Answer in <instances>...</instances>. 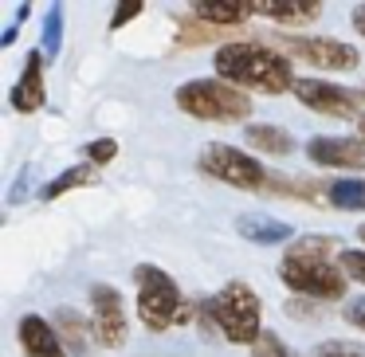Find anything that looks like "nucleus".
Here are the masks:
<instances>
[{
  "instance_id": "obj_15",
  "label": "nucleus",
  "mask_w": 365,
  "mask_h": 357,
  "mask_svg": "<svg viewBox=\"0 0 365 357\" xmlns=\"http://www.w3.org/2000/svg\"><path fill=\"white\" fill-rule=\"evenodd\" d=\"M12 106L16 110H40L43 106V83H40V59H28V71L20 79V87L12 90Z\"/></svg>"
},
{
  "instance_id": "obj_24",
  "label": "nucleus",
  "mask_w": 365,
  "mask_h": 357,
  "mask_svg": "<svg viewBox=\"0 0 365 357\" xmlns=\"http://www.w3.org/2000/svg\"><path fill=\"white\" fill-rule=\"evenodd\" d=\"M138 12H142V4H122V9L114 12V28H122V24H126V20H134Z\"/></svg>"
},
{
  "instance_id": "obj_21",
  "label": "nucleus",
  "mask_w": 365,
  "mask_h": 357,
  "mask_svg": "<svg viewBox=\"0 0 365 357\" xmlns=\"http://www.w3.org/2000/svg\"><path fill=\"white\" fill-rule=\"evenodd\" d=\"M255 357H287V349L279 346L275 338H271V333H259V341H255Z\"/></svg>"
},
{
  "instance_id": "obj_4",
  "label": "nucleus",
  "mask_w": 365,
  "mask_h": 357,
  "mask_svg": "<svg viewBox=\"0 0 365 357\" xmlns=\"http://www.w3.org/2000/svg\"><path fill=\"white\" fill-rule=\"evenodd\" d=\"M138 283V314L150 330H165V326L181 322V294H177V283L158 267H138L134 271Z\"/></svg>"
},
{
  "instance_id": "obj_13",
  "label": "nucleus",
  "mask_w": 365,
  "mask_h": 357,
  "mask_svg": "<svg viewBox=\"0 0 365 357\" xmlns=\"http://www.w3.org/2000/svg\"><path fill=\"white\" fill-rule=\"evenodd\" d=\"M192 16L197 20H205L208 28H216V32H220V28H232V24H244L247 16H252V9H247V4H216V0H200V4H192Z\"/></svg>"
},
{
  "instance_id": "obj_19",
  "label": "nucleus",
  "mask_w": 365,
  "mask_h": 357,
  "mask_svg": "<svg viewBox=\"0 0 365 357\" xmlns=\"http://www.w3.org/2000/svg\"><path fill=\"white\" fill-rule=\"evenodd\" d=\"M341 271L354 283H365V252H341Z\"/></svg>"
},
{
  "instance_id": "obj_7",
  "label": "nucleus",
  "mask_w": 365,
  "mask_h": 357,
  "mask_svg": "<svg viewBox=\"0 0 365 357\" xmlns=\"http://www.w3.org/2000/svg\"><path fill=\"white\" fill-rule=\"evenodd\" d=\"M283 48L314 67H326V71L357 67V48H349L341 40H326V36H283Z\"/></svg>"
},
{
  "instance_id": "obj_5",
  "label": "nucleus",
  "mask_w": 365,
  "mask_h": 357,
  "mask_svg": "<svg viewBox=\"0 0 365 357\" xmlns=\"http://www.w3.org/2000/svg\"><path fill=\"white\" fill-rule=\"evenodd\" d=\"M212 318L228 341H252V346L259 341V299L252 286L228 283L212 299Z\"/></svg>"
},
{
  "instance_id": "obj_1",
  "label": "nucleus",
  "mask_w": 365,
  "mask_h": 357,
  "mask_svg": "<svg viewBox=\"0 0 365 357\" xmlns=\"http://www.w3.org/2000/svg\"><path fill=\"white\" fill-rule=\"evenodd\" d=\"M216 71L232 87L263 90V95H283V90H294V83H299L291 75V63L263 43H224L216 51Z\"/></svg>"
},
{
  "instance_id": "obj_8",
  "label": "nucleus",
  "mask_w": 365,
  "mask_h": 357,
  "mask_svg": "<svg viewBox=\"0 0 365 357\" xmlns=\"http://www.w3.org/2000/svg\"><path fill=\"white\" fill-rule=\"evenodd\" d=\"M91 306H95V318H91V326H95V338L103 341V346H122L126 341V314H122V299L114 286L106 283H95L91 286Z\"/></svg>"
},
{
  "instance_id": "obj_23",
  "label": "nucleus",
  "mask_w": 365,
  "mask_h": 357,
  "mask_svg": "<svg viewBox=\"0 0 365 357\" xmlns=\"http://www.w3.org/2000/svg\"><path fill=\"white\" fill-rule=\"evenodd\" d=\"M318 357H361V353H349V349H341V341H326V346L318 349Z\"/></svg>"
},
{
  "instance_id": "obj_12",
  "label": "nucleus",
  "mask_w": 365,
  "mask_h": 357,
  "mask_svg": "<svg viewBox=\"0 0 365 357\" xmlns=\"http://www.w3.org/2000/svg\"><path fill=\"white\" fill-rule=\"evenodd\" d=\"M252 16H267L283 28H307L322 16V4H247Z\"/></svg>"
},
{
  "instance_id": "obj_17",
  "label": "nucleus",
  "mask_w": 365,
  "mask_h": 357,
  "mask_svg": "<svg viewBox=\"0 0 365 357\" xmlns=\"http://www.w3.org/2000/svg\"><path fill=\"white\" fill-rule=\"evenodd\" d=\"M326 197L330 205L349 208V212H365V181H338V185H326Z\"/></svg>"
},
{
  "instance_id": "obj_25",
  "label": "nucleus",
  "mask_w": 365,
  "mask_h": 357,
  "mask_svg": "<svg viewBox=\"0 0 365 357\" xmlns=\"http://www.w3.org/2000/svg\"><path fill=\"white\" fill-rule=\"evenodd\" d=\"M354 28L365 36V4H357V9H354Z\"/></svg>"
},
{
  "instance_id": "obj_16",
  "label": "nucleus",
  "mask_w": 365,
  "mask_h": 357,
  "mask_svg": "<svg viewBox=\"0 0 365 357\" xmlns=\"http://www.w3.org/2000/svg\"><path fill=\"white\" fill-rule=\"evenodd\" d=\"M240 236L255 239V244H283L291 236V228L283 220H267V216H244L240 220Z\"/></svg>"
},
{
  "instance_id": "obj_18",
  "label": "nucleus",
  "mask_w": 365,
  "mask_h": 357,
  "mask_svg": "<svg viewBox=\"0 0 365 357\" xmlns=\"http://www.w3.org/2000/svg\"><path fill=\"white\" fill-rule=\"evenodd\" d=\"M95 181V165H79V169H67L63 177H56V181L43 189V197L48 200H56L59 192H67V189H75V185H91Z\"/></svg>"
},
{
  "instance_id": "obj_14",
  "label": "nucleus",
  "mask_w": 365,
  "mask_h": 357,
  "mask_svg": "<svg viewBox=\"0 0 365 357\" xmlns=\"http://www.w3.org/2000/svg\"><path fill=\"white\" fill-rule=\"evenodd\" d=\"M244 138L255 153H271V157H287V153L294 150L291 134H283L279 126H247Z\"/></svg>"
},
{
  "instance_id": "obj_9",
  "label": "nucleus",
  "mask_w": 365,
  "mask_h": 357,
  "mask_svg": "<svg viewBox=\"0 0 365 357\" xmlns=\"http://www.w3.org/2000/svg\"><path fill=\"white\" fill-rule=\"evenodd\" d=\"M294 98L318 114H338V118L357 114V98L349 90L334 87V83H322V79H299L294 83Z\"/></svg>"
},
{
  "instance_id": "obj_26",
  "label": "nucleus",
  "mask_w": 365,
  "mask_h": 357,
  "mask_svg": "<svg viewBox=\"0 0 365 357\" xmlns=\"http://www.w3.org/2000/svg\"><path fill=\"white\" fill-rule=\"evenodd\" d=\"M357 130H361V138H365V114H361V118H357Z\"/></svg>"
},
{
  "instance_id": "obj_28",
  "label": "nucleus",
  "mask_w": 365,
  "mask_h": 357,
  "mask_svg": "<svg viewBox=\"0 0 365 357\" xmlns=\"http://www.w3.org/2000/svg\"><path fill=\"white\" fill-rule=\"evenodd\" d=\"M361 98H365V90H361Z\"/></svg>"
},
{
  "instance_id": "obj_6",
  "label": "nucleus",
  "mask_w": 365,
  "mask_h": 357,
  "mask_svg": "<svg viewBox=\"0 0 365 357\" xmlns=\"http://www.w3.org/2000/svg\"><path fill=\"white\" fill-rule=\"evenodd\" d=\"M200 169L212 173V177H220L224 185H232V189L255 192V189L267 185V169H263L252 153L236 150V145H208V150L200 153Z\"/></svg>"
},
{
  "instance_id": "obj_11",
  "label": "nucleus",
  "mask_w": 365,
  "mask_h": 357,
  "mask_svg": "<svg viewBox=\"0 0 365 357\" xmlns=\"http://www.w3.org/2000/svg\"><path fill=\"white\" fill-rule=\"evenodd\" d=\"M20 346H24L28 357H67V349L56 338V330L36 314L20 318Z\"/></svg>"
},
{
  "instance_id": "obj_10",
  "label": "nucleus",
  "mask_w": 365,
  "mask_h": 357,
  "mask_svg": "<svg viewBox=\"0 0 365 357\" xmlns=\"http://www.w3.org/2000/svg\"><path fill=\"white\" fill-rule=\"evenodd\" d=\"M307 157L326 169L357 173V169H365V142H354V138H310Z\"/></svg>"
},
{
  "instance_id": "obj_2",
  "label": "nucleus",
  "mask_w": 365,
  "mask_h": 357,
  "mask_svg": "<svg viewBox=\"0 0 365 357\" xmlns=\"http://www.w3.org/2000/svg\"><path fill=\"white\" fill-rule=\"evenodd\" d=\"M326 247H334V239H299L283 255L279 275H283V283L294 294H302V299H322V302L346 294V271L326 259L330 255Z\"/></svg>"
},
{
  "instance_id": "obj_20",
  "label": "nucleus",
  "mask_w": 365,
  "mask_h": 357,
  "mask_svg": "<svg viewBox=\"0 0 365 357\" xmlns=\"http://www.w3.org/2000/svg\"><path fill=\"white\" fill-rule=\"evenodd\" d=\"M114 153H118V145H114L110 138H103V142H91V145H87V161H91V165H106Z\"/></svg>"
},
{
  "instance_id": "obj_27",
  "label": "nucleus",
  "mask_w": 365,
  "mask_h": 357,
  "mask_svg": "<svg viewBox=\"0 0 365 357\" xmlns=\"http://www.w3.org/2000/svg\"><path fill=\"white\" fill-rule=\"evenodd\" d=\"M357 236H361V239H365V224H361V228H357Z\"/></svg>"
},
{
  "instance_id": "obj_22",
  "label": "nucleus",
  "mask_w": 365,
  "mask_h": 357,
  "mask_svg": "<svg viewBox=\"0 0 365 357\" xmlns=\"http://www.w3.org/2000/svg\"><path fill=\"white\" fill-rule=\"evenodd\" d=\"M346 318L357 326V330H365V299H357V302H349V310H346Z\"/></svg>"
},
{
  "instance_id": "obj_3",
  "label": "nucleus",
  "mask_w": 365,
  "mask_h": 357,
  "mask_svg": "<svg viewBox=\"0 0 365 357\" xmlns=\"http://www.w3.org/2000/svg\"><path fill=\"white\" fill-rule=\"evenodd\" d=\"M177 106L205 122H244L252 118V98L224 79H192L177 90Z\"/></svg>"
}]
</instances>
